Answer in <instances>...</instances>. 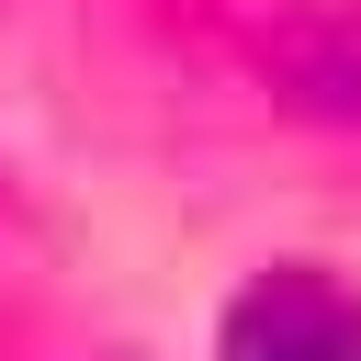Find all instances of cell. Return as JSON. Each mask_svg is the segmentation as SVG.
<instances>
[{
  "mask_svg": "<svg viewBox=\"0 0 361 361\" xmlns=\"http://www.w3.org/2000/svg\"><path fill=\"white\" fill-rule=\"evenodd\" d=\"M226 361H361V293L282 259L226 305Z\"/></svg>",
  "mask_w": 361,
  "mask_h": 361,
  "instance_id": "1",
  "label": "cell"
}]
</instances>
